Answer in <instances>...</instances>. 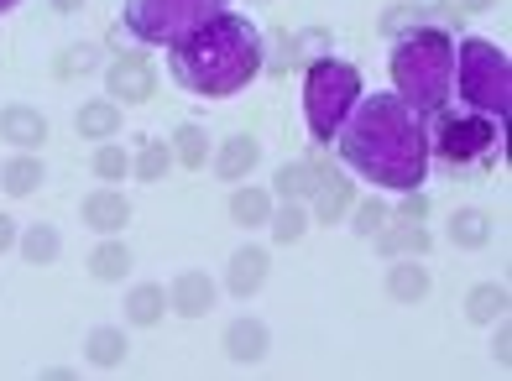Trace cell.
Masks as SVG:
<instances>
[{
    "label": "cell",
    "instance_id": "1",
    "mask_svg": "<svg viewBox=\"0 0 512 381\" xmlns=\"http://www.w3.org/2000/svg\"><path fill=\"white\" fill-rule=\"evenodd\" d=\"M340 162L366 183L408 194L429 178V126L398 94H361L335 131Z\"/></svg>",
    "mask_w": 512,
    "mask_h": 381
},
{
    "label": "cell",
    "instance_id": "2",
    "mask_svg": "<svg viewBox=\"0 0 512 381\" xmlns=\"http://www.w3.org/2000/svg\"><path fill=\"white\" fill-rule=\"evenodd\" d=\"M267 63V47L256 21L236 16V11H220L209 16L204 27H194L189 37L173 42V79L204 94V100H220V94H241Z\"/></svg>",
    "mask_w": 512,
    "mask_h": 381
},
{
    "label": "cell",
    "instance_id": "3",
    "mask_svg": "<svg viewBox=\"0 0 512 381\" xmlns=\"http://www.w3.org/2000/svg\"><path fill=\"white\" fill-rule=\"evenodd\" d=\"M392 84H398V100H408L418 115H439L455 94V42L445 27H408L392 42Z\"/></svg>",
    "mask_w": 512,
    "mask_h": 381
},
{
    "label": "cell",
    "instance_id": "4",
    "mask_svg": "<svg viewBox=\"0 0 512 381\" xmlns=\"http://www.w3.org/2000/svg\"><path fill=\"white\" fill-rule=\"evenodd\" d=\"M455 94L465 110L507 121L512 110V58L486 37H460L455 47Z\"/></svg>",
    "mask_w": 512,
    "mask_h": 381
},
{
    "label": "cell",
    "instance_id": "5",
    "mask_svg": "<svg viewBox=\"0 0 512 381\" xmlns=\"http://www.w3.org/2000/svg\"><path fill=\"white\" fill-rule=\"evenodd\" d=\"M361 100V74L356 63L345 58H319L304 79V121H309V136L319 147H330L340 121L351 115V105Z\"/></svg>",
    "mask_w": 512,
    "mask_h": 381
},
{
    "label": "cell",
    "instance_id": "6",
    "mask_svg": "<svg viewBox=\"0 0 512 381\" xmlns=\"http://www.w3.org/2000/svg\"><path fill=\"white\" fill-rule=\"evenodd\" d=\"M225 6L230 0H126V32L147 47H173Z\"/></svg>",
    "mask_w": 512,
    "mask_h": 381
},
{
    "label": "cell",
    "instance_id": "7",
    "mask_svg": "<svg viewBox=\"0 0 512 381\" xmlns=\"http://www.w3.org/2000/svg\"><path fill=\"white\" fill-rule=\"evenodd\" d=\"M434 131H429V152H439L450 162V168H471V162H486L497 147H502V121H492V115H434Z\"/></svg>",
    "mask_w": 512,
    "mask_h": 381
},
{
    "label": "cell",
    "instance_id": "8",
    "mask_svg": "<svg viewBox=\"0 0 512 381\" xmlns=\"http://www.w3.org/2000/svg\"><path fill=\"white\" fill-rule=\"evenodd\" d=\"M105 89L115 105H147L157 94V68L147 53H121L110 68H105Z\"/></svg>",
    "mask_w": 512,
    "mask_h": 381
},
{
    "label": "cell",
    "instance_id": "9",
    "mask_svg": "<svg viewBox=\"0 0 512 381\" xmlns=\"http://www.w3.org/2000/svg\"><path fill=\"white\" fill-rule=\"evenodd\" d=\"M309 220H319V225H340L345 214H351V204H356V183L345 178L340 168H324V157H319V188L309 194Z\"/></svg>",
    "mask_w": 512,
    "mask_h": 381
},
{
    "label": "cell",
    "instance_id": "10",
    "mask_svg": "<svg viewBox=\"0 0 512 381\" xmlns=\"http://www.w3.org/2000/svg\"><path fill=\"white\" fill-rule=\"evenodd\" d=\"M79 214H84V225L95 235H121L126 220H131V204H126L121 188H95V194H84Z\"/></svg>",
    "mask_w": 512,
    "mask_h": 381
},
{
    "label": "cell",
    "instance_id": "11",
    "mask_svg": "<svg viewBox=\"0 0 512 381\" xmlns=\"http://www.w3.org/2000/svg\"><path fill=\"white\" fill-rule=\"evenodd\" d=\"M267 350H272V329H267L262 319L246 314V319H230V324H225V355H230L236 366H256Z\"/></svg>",
    "mask_w": 512,
    "mask_h": 381
},
{
    "label": "cell",
    "instance_id": "12",
    "mask_svg": "<svg viewBox=\"0 0 512 381\" xmlns=\"http://www.w3.org/2000/svg\"><path fill=\"white\" fill-rule=\"evenodd\" d=\"M0 141H11L16 152H37L48 141V115L32 105H6L0 110Z\"/></svg>",
    "mask_w": 512,
    "mask_h": 381
},
{
    "label": "cell",
    "instance_id": "13",
    "mask_svg": "<svg viewBox=\"0 0 512 381\" xmlns=\"http://www.w3.org/2000/svg\"><path fill=\"white\" fill-rule=\"evenodd\" d=\"M215 282H209L204 272H178L173 277V288H168V308L178 319H204L209 308H215Z\"/></svg>",
    "mask_w": 512,
    "mask_h": 381
},
{
    "label": "cell",
    "instance_id": "14",
    "mask_svg": "<svg viewBox=\"0 0 512 381\" xmlns=\"http://www.w3.org/2000/svg\"><path fill=\"white\" fill-rule=\"evenodd\" d=\"M371 241H377V251L392 261V256H424L434 241H429V230H424V220H387L377 235H371Z\"/></svg>",
    "mask_w": 512,
    "mask_h": 381
},
{
    "label": "cell",
    "instance_id": "15",
    "mask_svg": "<svg viewBox=\"0 0 512 381\" xmlns=\"http://www.w3.org/2000/svg\"><path fill=\"white\" fill-rule=\"evenodd\" d=\"M267 267H272L267 246H241L236 256H230V267H225V288L236 293V298H251L267 282Z\"/></svg>",
    "mask_w": 512,
    "mask_h": 381
},
{
    "label": "cell",
    "instance_id": "16",
    "mask_svg": "<svg viewBox=\"0 0 512 381\" xmlns=\"http://www.w3.org/2000/svg\"><path fill=\"white\" fill-rule=\"evenodd\" d=\"M387 298L392 303H424L429 298V267H418V256H392L387 261Z\"/></svg>",
    "mask_w": 512,
    "mask_h": 381
},
{
    "label": "cell",
    "instance_id": "17",
    "mask_svg": "<svg viewBox=\"0 0 512 381\" xmlns=\"http://www.w3.org/2000/svg\"><path fill=\"white\" fill-rule=\"evenodd\" d=\"M256 162H262V141L256 136H230V141H220V152H215V173L225 183H241Z\"/></svg>",
    "mask_w": 512,
    "mask_h": 381
},
{
    "label": "cell",
    "instance_id": "18",
    "mask_svg": "<svg viewBox=\"0 0 512 381\" xmlns=\"http://www.w3.org/2000/svg\"><path fill=\"white\" fill-rule=\"evenodd\" d=\"M162 314H168V288L162 282H136L126 293V324L131 329H152V324H162Z\"/></svg>",
    "mask_w": 512,
    "mask_h": 381
},
{
    "label": "cell",
    "instance_id": "19",
    "mask_svg": "<svg viewBox=\"0 0 512 381\" xmlns=\"http://www.w3.org/2000/svg\"><path fill=\"white\" fill-rule=\"evenodd\" d=\"M486 241H492V214L476 209V204H465L450 214V246L455 251H481Z\"/></svg>",
    "mask_w": 512,
    "mask_h": 381
},
{
    "label": "cell",
    "instance_id": "20",
    "mask_svg": "<svg viewBox=\"0 0 512 381\" xmlns=\"http://www.w3.org/2000/svg\"><path fill=\"white\" fill-rule=\"evenodd\" d=\"M126 329L121 324H95L89 329V340H84V355H89V366H100V371H115L126 361Z\"/></svg>",
    "mask_w": 512,
    "mask_h": 381
},
{
    "label": "cell",
    "instance_id": "21",
    "mask_svg": "<svg viewBox=\"0 0 512 381\" xmlns=\"http://www.w3.org/2000/svg\"><path fill=\"white\" fill-rule=\"evenodd\" d=\"M74 126H79L84 141H110V136H121V105L115 100H84Z\"/></svg>",
    "mask_w": 512,
    "mask_h": 381
},
{
    "label": "cell",
    "instance_id": "22",
    "mask_svg": "<svg viewBox=\"0 0 512 381\" xmlns=\"http://www.w3.org/2000/svg\"><path fill=\"white\" fill-rule=\"evenodd\" d=\"M16 251L32 261V267H53V261L63 256V235H58V225H27L16 235Z\"/></svg>",
    "mask_w": 512,
    "mask_h": 381
},
{
    "label": "cell",
    "instance_id": "23",
    "mask_svg": "<svg viewBox=\"0 0 512 381\" xmlns=\"http://www.w3.org/2000/svg\"><path fill=\"white\" fill-rule=\"evenodd\" d=\"M507 303H512V293L502 288V282H476V288L465 293V319L471 324H497L507 314Z\"/></svg>",
    "mask_w": 512,
    "mask_h": 381
},
{
    "label": "cell",
    "instance_id": "24",
    "mask_svg": "<svg viewBox=\"0 0 512 381\" xmlns=\"http://www.w3.org/2000/svg\"><path fill=\"white\" fill-rule=\"evenodd\" d=\"M267 230H272L277 246H298V241H304V230H309V204L304 199H283V209L272 204Z\"/></svg>",
    "mask_w": 512,
    "mask_h": 381
},
{
    "label": "cell",
    "instance_id": "25",
    "mask_svg": "<svg viewBox=\"0 0 512 381\" xmlns=\"http://www.w3.org/2000/svg\"><path fill=\"white\" fill-rule=\"evenodd\" d=\"M272 183H277V199H304V204H309V194L319 188V157H304V162H283Z\"/></svg>",
    "mask_w": 512,
    "mask_h": 381
},
{
    "label": "cell",
    "instance_id": "26",
    "mask_svg": "<svg viewBox=\"0 0 512 381\" xmlns=\"http://www.w3.org/2000/svg\"><path fill=\"white\" fill-rule=\"evenodd\" d=\"M89 272H95V282H121L131 272V251L115 241V235H105V241L89 251Z\"/></svg>",
    "mask_w": 512,
    "mask_h": 381
},
{
    "label": "cell",
    "instance_id": "27",
    "mask_svg": "<svg viewBox=\"0 0 512 381\" xmlns=\"http://www.w3.org/2000/svg\"><path fill=\"white\" fill-rule=\"evenodd\" d=\"M267 214H272V194L267 188H256V183H246V188H236L230 194V220L236 225H267Z\"/></svg>",
    "mask_w": 512,
    "mask_h": 381
},
{
    "label": "cell",
    "instance_id": "28",
    "mask_svg": "<svg viewBox=\"0 0 512 381\" xmlns=\"http://www.w3.org/2000/svg\"><path fill=\"white\" fill-rule=\"evenodd\" d=\"M37 183H42V162H37L32 152H16L6 168H0V188H6L11 199H27Z\"/></svg>",
    "mask_w": 512,
    "mask_h": 381
},
{
    "label": "cell",
    "instance_id": "29",
    "mask_svg": "<svg viewBox=\"0 0 512 381\" xmlns=\"http://www.w3.org/2000/svg\"><path fill=\"white\" fill-rule=\"evenodd\" d=\"M168 147H173V162H183V168H204V162H209V141H204V126H194V121H183L178 131H173V141H168Z\"/></svg>",
    "mask_w": 512,
    "mask_h": 381
},
{
    "label": "cell",
    "instance_id": "30",
    "mask_svg": "<svg viewBox=\"0 0 512 381\" xmlns=\"http://www.w3.org/2000/svg\"><path fill=\"white\" fill-rule=\"evenodd\" d=\"M89 168H95L100 183H121V178L131 173V152L110 136V141H100V147H95V162H89Z\"/></svg>",
    "mask_w": 512,
    "mask_h": 381
},
{
    "label": "cell",
    "instance_id": "31",
    "mask_svg": "<svg viewBox=\"0 0 512 381\" xmlns=\"http://www.w3.org/2000/svg\"><path fill=\"white\" fill-rule=\"evenodd\" d=\"M168 168H173V147H168V141H142L131 173L142 178V183H162V173H168Z\"/></svg>",
    "mask_w": 512,
    "mask_h": 381
},
{
    "label": "cell",
    "instance_id": "32",
    "mask_svg": "<svg viewBox=\"0 0 512 381\" xmlns=\"http://www.w3.org/2000/svg\"><path fill=\"white\" fill-rule=\"evenodd\" d=\"M95 63H100V47L79 42V47H63V53H58L53 74H58V79H74V74H89V68H95Z\"/></svg>",
    "mask_w": 512,
    "mask_h": 381
},
{
    "label": "cell",
    "instance_id": "33",
    "mask_svg": "<svg viewBox=\"0 0 512 381\" xmlns=\"http://www.w3.org/2000/svg\"><path fill=\"white\" fill-rule=\"evenodd\" d=\"M351 209H356V225H351V230L361 235V241H371V235L392 220V209H387L382 199H366V204H351Z\"/></svg>",
    "mask_w": 512,
    "mask_h": 381
},
{
    "label": "cell",
    "instance_id": "34",
    "mask_svg": "<svg viewBox=\"0 0 512 381\" xmlns=\"http://www.w3.org/2000/svg\"><path fill=\"white\" fill-rule=\"evenodd\" d=\"M418 16H424V11H418V6H392V11L382 16V32H392V37H398V32L418 27Z\"/></svg>",
    "mask_w": 512,
    "mask_h": 381
},
{
    "label": "cell",
    "instance_id": "35",
    "mask_svg": "<svg viewBox=\"0 0 512 381\" xmlns=\"http://www.w3.org/2000/svg\"><path fill=\"white\" fill-rule=\"evenodd\" d=\"M403 220H429V199L424 194H418V188H408V194H403Z\"/></svg>",
    "mask_w": 512,
    "mask_h": 381
},
{
    "label": "cell",
    "instance_id": "36",
    "mask_svg": "<svg viewBox=\"0 0 512 381\" xmlns=\"http://www.w3.org/2000/svg\"><path fill=\"white\" fill-rule=\"evenodd\" d=\"M492 355H497V361H507V355H512V324H507V314L497 319V340H492Z\"/></svg>",
    "mask_w": 512,
    "mask_h": 381
},
{
    "label": "cell",
    "instance_id": "37",
    "mask_svg": "<svg viewBox=\"0 0 512 381\" xmlns=\"http://www.w3.org/2000/svg\"><path fill=\"white\" fill-rule=\"evenodd\" d=\"M16 246V220L11 214H0V251H11Z\"/></svg>",
    "mask_w": 512,
    "mask_h": 381
},
{
    "label": "cell",
    "instance_id": "38",
    "mask_svg": "<svg viewBox=\"0 0 512 381\" xmlns=\"http://www.w3.org/2000/svg\"><path fill=\"white\" fill-rule=\"evenodd\" d=\"M79 6H84V0H53V11H63V16H74Z\"/></svg>",
    "mask_w": 512,
    "mask_h": 381
},
{
    "label": "cell",
    "instance_id": "39",
    "mask_svg": "<svg viewBox=\"0 0 512 381\" xmlns=\"http://www.w3.org/2000/svg\"><path fill=\"white\" fill-rule=\"evenodd\" d=\"M486 6H497V0H460V11H486Z\"/></svg>",
    "mask_w": 512,
    "mask_h": 381
},
{
    "label": "cell",
    "instance_id": "40",
    "mask_svg": "<svg viewBox=\"0 0 512 381\" xmlns=\"http://www.w3.org/2000/svg\"><path fill=\"white\" fill-rule=\"evenodd\" d=\"M11 6H16V0H0V11H11Z\"/></svg>",
    "mask_w": 512,
    "mask_h": 381
},
{
    "label": "cell",
    "instance_id": "41",
    "mask_svg": "<svg viewBox=\"0 0 512 381\" xmlns=\"http://www.w3.org/2000/svg\"><path fill=\"white\" fill-rule=\"evenodd\" d=\"M251 6H262V0H251Z\"/></svg>",
    "mask_w": 512,
    "mask_h": 381
}]
</instances>
